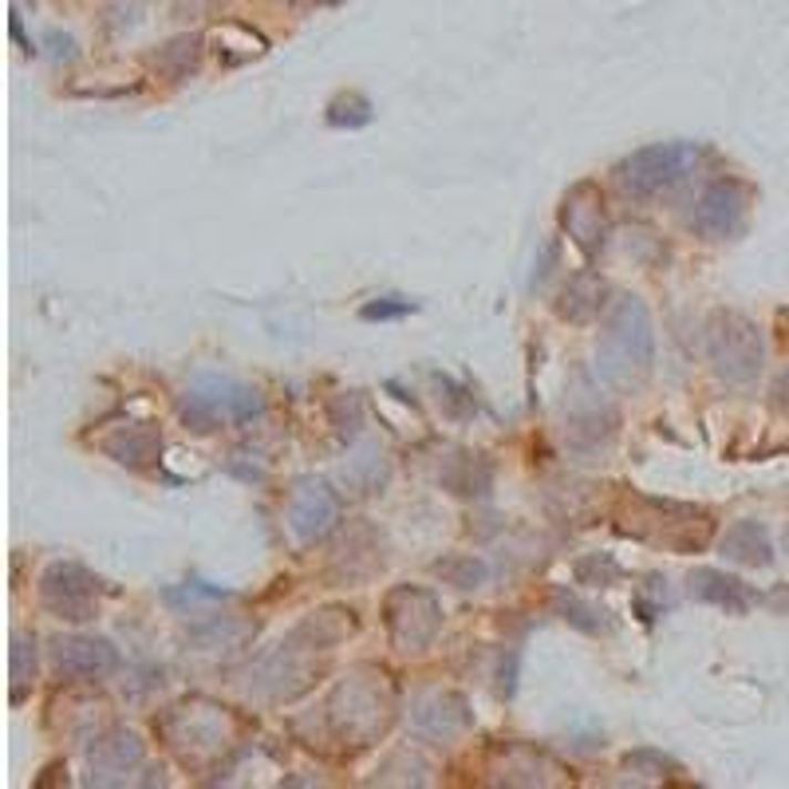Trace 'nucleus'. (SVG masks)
Masks as SVG:
<instances>
[{
	"label": "nucleus",
	"mask_w": 789,
	"mask_h": 789,
	"mask_svg": "<svg viewBox=\"0 0 789 789\" xmlns=\"http://www.w3.org/2000/svg\"><path fill=\"white\" fill-rule=\"evenodd\" d=\"M774 395H778V407L789 411V375H781L778 387H774Z\"/></svg>",
	"instance_id": "34"
},
{
	"label": "nucleus",
	"mask_w": 789,
	"mask_h": 789,
	"mask_svg": "<svg viewBox=\"0 0 789 789\" xmlns=\"http://www.w3.org/2000/svg\"><path fill=\"white\" fill-rule=\"evenodd\" d=\"M352 632H355L352 612L344 609L312 612L309 620H300L281 644L253 667V691L272 703L300 699L316 683V675L324 672L328 655L336 652Z\"/></svg>",
	"instance_id": "1"
},
{
	"label": "nucleus",
	"mask_w": 789,
	"mask_h": 789,
	"mask_svg": "<svg viewBox=\"0 0 789 789\" xmlns=\"http://www.w3.org/2000/svg\"><path fill=\"white\" fill-rule=\"evenodd\" d=\"M746 206H750V190H746L738 178H718L710 181L707 190L695 198V209H691V229L707 241H726L743 229Z\"/></svg>",
	"instance_id": "11"
},
{
	"label": "nucleus",
	"mask_w": 789,
	"mask_h": 789,
	"mask_svg": "<svg viewBox=\"0 0 789 789\" xmlns=\"http://www.w3.org/2000/svg\"><path fill=\"white\" fill-rule=\"evenodd\" d=\"M52 663L72 683H100L123 667V655L103 635H55Z\"/></svg>",
	"instance_id": "13"
},
{
	"label": "nucleus",
	"mask_w": 789,
	"mask_h": 789,
	"mask_svg": "<svg viewBox=\"0 0 789 789\" xmlns=\"http://www.w3.org/2000/svg\"><path fill=\"white\" fill-rule=\"evenodd\" d=\"M435 577H443V581L454 584L458 592H474L486 584L490 564L474 553H450V557H443V561H435Z\"/></svg>",
	"instance_id": "25"
},
{
	"label": "nucleus",
	"mask_w": 789,
	"mask_h": 789,
	"mask_svg": "<svg viewBox=\"0 0 789 789\" xmlns=\"http://www.w3.org/2000/svg\"><path fill=\"white\" fill-rule=\"evenodd\" d=\"M9 679H12V703H24L28 691L37 687V635L32 632H17L12 635V667H9Z\"/></svg>",
	"instance_id": "24"
},
{
	"label": "nucleus",
	"mask_w": 789,
	"mask_h": 789,
	"mask_svg": "<svg viewBox=\"0 0 789 789\" xmlns=\"http://www.w3.org/2000/svg\"><path fill=\"white\" fill-rule=\"evenodd\" d=\"M158 738L166 743V750L178 758L186 770L201 774L214 770L221 762V754L237 743V726L233 715L226 707L209 699H181L166 710L155 723Z\"/></svg>",
	"instance_id": "4"
},
{
	"label": "nucleus",
	"mask_w": 789,
	"mask_h": 789,
	"mask_svg": "<svg viewBox=\"0 0 789 789\" xmlns=\"http://www.w3.org/2000/svg\"><path fill=\"white\" fill-rule=\"evenodd\" d=\"M372 100L367 95H360V91H340L336 100L328 103V127H336V131H360V127H367L372 123Z\"/></svg>",
	"instance_id": "27"
},
{
	"label": "nucleus",
	"mask_w": 789,
	"mask_h": 789,
	"mask_svg": "<svg viewBox=\"0 0 789 789\" xmlns=\"http://www.w3.org/2000/svg\"><path fill=\"white\" fill-rule=\"evenodd\" d=\"M221 589H201V584H181V589H166V604H198V600H221Z\"/></svg>",
	"instance_id": "32"
},
{
	"label": "nucleus",
	"mask_w": 789,
	"mask_h": 789,
	"mask_svg": "<svg viewBox=\"0 0 789 789\" xmlns=\"http://www.w3.org/2000/svg\"><path fill=\"white\" fill-rule=\"evenodd\" d=\"M655 367V324L640 297H620L596 340V372L612 387H640Z\"/></svg>",
	"instance_id": "3"
},
{
	"label": "nucleus",
	"mask_w": 789,
	"mask_h": 789,
	"mask_svg": "<svg viewBox=\"0 0 789 789\" xmlns=\"http://www.w3.org/2000/svg\"><path fill=\"white\" fill-rule=\"evenodd\" d=\"M221 423H253L261 418V395L249 383L226 380V375H198L194 387Z\"/></svg>",
	"instance_id": "19"
},
{
	"label": "nucleus",
	"mask_w": 789,
	"mask_h": 789,
	"mask_svg": "<svg viewBox=\"0 0 789 789\" xmlns=\"http://www.w3.org/2000/svg\"><path fill=\"white\" fill-rule=\"evenodd\" d=\"M699 163V146L695 143H652L640 146L624 163L616 166L620 190L632 198H655V194L672 190L695 170Z\"/></svg>",
	"instance_id": "8"
},
{
	"label": "nucleus",
	"mask_w": 789,
	"mask_h": 789,
	"mask_svg": "<svg viewBox=\"0 0 789 789\" xmlns=\"http://www.w3.org/2000/svg\"><path fill=\"white\" fill-rule=\"evenodd\" d=\"M100 450L127 470H146L163 454V430H158V423H131L127 418L100 438Z\"/></svg>",
	"instance_id": "17"
},
{
	"label": "nucleus",
	"mask_w": 789,
	"mask_h": 789,
	"mask_svg": "<svg viewBox=\"0 0 789 789\" xmlns=\"http://www.w3.org/2000/svg\"><path fill=\"white\" fill-rule=\"evenodd\" d=\"M146 743L127 726H107L87 746V774L91 786H127L131 774L143 766Z\"/></svg>",
	"instance_id": "12"
},
{
	"label": "nucleus",
	"mask_w": 789,
	"mask_h": 789,
	"mask_svg": "<svg viewBox=\"0 0 789 789\" xmlns=\"http://www.w3.org/2000/svg\"><path fill=\"white\" fill-rule=\"evenodd\" d=\"M201 44L206 40L198 37V32H181V37H174V40H166L158 52H150V68H155L163 80H170V83H181L186 75H194L198 72V64H201Z\"/></svg>",
	"instance_id": "23"
},
{
	"label": "nucleus",
	"mask_w": 789,
	"mask_h": 789,
	"mask_svg": "<svg viewBox=\"0 0 789 789\" xmlns=\"http://www.w3.org/2000/svg\"><path fill=\"white\" fill-rule=\"evenodd\" d=\"M332 4H340V0H332Z\"/></svg>",
	"instance_id": "35"
},
{
	"label": "nucleus",
	"mask_w": 789,
	"mask_h": 789,
	"mask_svg": "<svg viewBox=\"0 0 789 789\" xmlns=\"http://www.w3.org/2000/svg\"><path fill=\"white\" fill-rule=\"evenodd\" d=\"M37 596L48 616L64 624H91L100 616V581L75 561L48 564L37 581Z\"/></svg>",
	"instance_id": "9"
},
{
	"label": "nucleus",
	"mask_w": 789,
	"mask_h": 789,
	"mask_svg": "<svg viewBox=\"0 0 789 789\" xmlns=\"http://www.w3.org/2000/svg\"><path fill=\"white\" fill-rule=\"evenodd\" d=\"M557 218H561L564 237L584 253V261H596L604 253V246H609V206H604V194H600L596 181H577L561 198Z\"/></svg>",
	"instance_id": "10"
},
{
	"label": "nucleus",
	"mask_w": 789,
	"mask_h": 789,
	"mask_svg": "<svg viewBox=\"0 0 789 789\" xmlns=\"http://www.w3.org/2000/svg\"><path fill=\"white\" fill-rule=\"evenodd\" d=\"M178 415H181V423H186V430H194V435H214V430L221 427V418L209 411V403L201 399L198 391H186V395H181Z\"/></svg>",
	"instance_id": "29"
},
{
	"label": "nucleus",
	"mask_w": 789,
	"mask_h": 789,
	"mask_svg": "<svg viewBox=\"0 0 789 789\" xmlns=\"http://www.w3.org/2000/svg\"><path fill=\"white\" fill-rule=\"evenodd\" d=\"M687 592L695 600H703V604H715V609H723V612H735V616L750 612V604H754L750 584H743L738 577L718 572V569H695L687 577Z\"/></svg>",
	"instance_id": "21"
},
{
	"label": "nucleus",
	"mask_w": 789,
	"mask_h": 789,
	"mask_svg": "<svg viewBox=\"0 0 789 789\" xmlns=\"http://www.w3.org/2000/svg\"><path fill=\"white\" fill-rule=\"evenodd\" d=\"M411 312H418V304L415 300H407V297H375V300H367V304H363L360 309V316L363 320H403V316H411Z\"/></svg>",
	"instance_id": "30"
},
{
	"label": "nucleus",
	"mask_w": 789,
	"mask_h": 789,
	"mask_svg": "<svg viewBox=\"0 0 789 789\" xmlns=\"http://www.w3.org/2000/svg\"><path fill=\"white\" fill-rule=\"evenodd\" d=\"M718 553L726 561L735 564H746V569H766L774 561V544H770V533H766L762 521H735V526H726L718 533Z\"/></svg>",
	"instance_id": "22"
},
{
	"label": "nucleus",
	"mask_w": 789,
	"mask_h": 789,
	"mask_svg": "<svg viewBox=\"0 0 789 789\" xmlns=\"http://www.w3.org/2000/svg\"><path fill=\"white\" fill-rule=\"evenodd\" d=\"M387 557H383V537L375 533L372 526H352L347 537L336 544V553H332V577L340 584H367L375 572H383Z\"/></svg>",
	"instance_id": "16"
},
{
	"label": "nucleus",
	"mask_w": 789,
	"mask_h": 789,
	"mask_svg": "<svg viewBox=\"0 0 789 789\" xmlns=\"http://www.w3.org/2000/svg\"><path fill=\"white\" fill-rule=\"evenodd\" d=\"M604 309H609V281L589 269L572 272L557 292V316L569 320V324H589Z\"/></svg>",
	"instance_id": "20"
},
{
	"label": "nucleus",
	"mask_w": 789,
	"mask_h": 789,
	"mask_svg": "<svg viewBox=\"0 0 789 789\" xmlns=\"http://www.w3.org/2000/svg\"><path fill=\"white\" fill-rule=\"evenodd\" d=\"M616 529L635 541L672 549V553H703L715 537V521L703 509L660 498H632Z\"/></svg>",
	"instance_id": "5"
},
{
	"label": "nucleus",
	"mask_w": 789,
	"mask_h": 789,
	"mask_svg": "<svg viewBox=\"0 0 789 789\" xmlns=\"http://www.w3.org/2000/svg\"><path fill=\"white\" fill-rule=\"evenodd\" d=\"M553 609H557V616H561L564 624L581 627V632H600V627H604V620H600L604 612L589 609L584 600H577L572 592H564V589L553 592Z\"/></svg>",
	"instance_id": "28"
},
{
	"label": "nucleus",
	"mask_w": 789,
	"mask_h": 789,
	"mask_svg": "<svg viewBox=\"0 0 789 789\" xmlns=\"http://www.w3.org/2000/svg\"><path fill=\"white\" fill-rule=\"evenodd\" d=\"M383 632H387L395 652H427L443 632V604L423 584H395L383 596Z\"/></svg>",
	"instance_id": "7"
},
{
	"label": "nucleus",
	"mask_w": 789,
	"mask_h": 789,
	"mask_svg": "<svg viewBox=\"0 0 789 789\" xmlns=\"http://www.w3.org/2000/svg\"><path fill=\"white\" fill-rule=\"evenodd\" d=\"M340 526V498L320 478H300L289 494V529L300 544L324 541Z\"/></svg>",
	"instance_id": "14"
},
{
	"label": "nucleus",
	"mask_w": 789,
	"mask_h": 789,
	"mask_svg": "<svg viewBox=\"0 0 789 789\" xmlns=\"http://www.w3.org/2000/svg\"><path fill=\"white\" fill-rule=\"evenodd\" d=\"M395 710H399V699H395L387 675L380 667H355L332 687L324 710H320V723L336 746L367 750L391 730Z\"/></svg>",
	"instance_id": "2"
},
{
	"label": "nucleus",
	"mask_w": 789,
	"mask_h": 789,
	"mask_svg": "<svg viewBox=\"0 0 789 789\" xmlns=\"http://www.w3.org/2000/svg\"><path fill=\"white\" fill-rule=\"evenodd\" d=\"M710 372L726 383H754L766 367V336L746 312L718 309L703 328Z\"/></svg>",
	"instance_id": "6"
},
{
	"label": "nucleus",
	"mask_w": 789,
	"mask_h": 789,
	"mask_svg": "<svg viewBox=\"0 0 789 789\" xmlns=\"http://www.w3.org/2000/svg\"><path fill=\"white\" fill-rule=\"evenodd\" d=\"M766 604H770L774 612H781V616H789V584H781V589H774L770 596H766Z\"/></svg>",
	"instance_id": "33"
},
{
	"label": "nucleus",
	"mask_w": 789,
	"mask_h": 789,
	"mask_svg": "<svg viewBox=\"0 0 789 789\" xmlns=\"http://www.w3.org/2000/svg\"><path fill=\"white\" fill-rule=\"evenodd\" d=\"M786 541H789V537H786Z\"/></svg>",
	"instance_id": "36"
},
{
	"label": "nucleus",
	"mask_w": 789,
	"mask_h": 789,
	"mask_svg": "<svg viewBox=\"0 0 789 789\" xmlns=\"http://www.w3.org/2000/svg\"><path fill=\"white\" fill-rule=\"evenodd\" d=\"M490 770L498 774V781L506 786H553L557 774L553 758L541 754L537 746H526V743H498L490 750Z\"/></svg>",
	"instance_id": "18"
},
{
	"label": "nucleus",
	"mask_w": 789,
	"mask_h": 789,
	"mask_svg": "<svg viewBox=\"0 0 789 789\" xmlns=\"http://www.w3.org/2000/svg\"><path fill=\"white\" fill-rule=\"evenodd\" d=\"M443 481L450 486L458 498H481V494L490 490V481H494V470H490V463H481L478 454H463L458 458V474H443Z\"/></svg>",
	"instance_id": "26"
},
{
	"label": "nucleus",
	"mask_w": 789,
	"mask_h": 789,
	"mask_svg": "<svg viewBox=\"0 0 789 789\" xmlns=\"http://www.w3.org/2000/svg\"><path fill=\"white\" fill-rule=\"evenodd\" d=\"M620 577V564L612 557H584L577 561V581L581 584H612Z\"/></svg>",
	"instance_id": "31"
},
{
	"label": "nucleus",
	"mask_w": 789,
	"mask_h": 789,
	"mask_svg": "<svg viewBox=\"0 0 789 789\" xmlns=\"http://www.w3.org/2000/svg\"><path fill=\"white\" fill-rule=\"evenodd\" d=\"M470 723H474L470 703H466L458 691L430 687V691H418L415 703H411V730H415L423 743H450V738L466 735Z\"/></svg>",
	"instance_id": "15"
}]
</instances>
